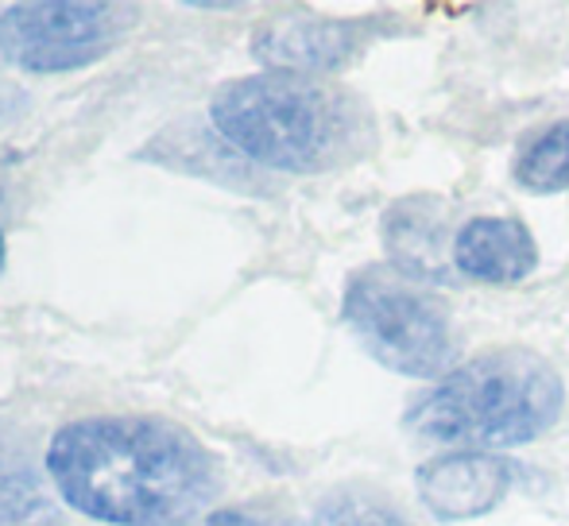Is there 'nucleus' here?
<instances>
[{
  "label": "nucleus",
  "mask_w": 569,
  "mask_h": 526,
  "mask_svg": "<svg viewBox=\"0 0 569 526\" xmlns=\"http://www.w3.org/2000/svg\"><path fill=\"white\" fill-rule=\"evenodd\" d=\"M128 16L124 4H12L0 12V54L36 74L90 67L124 36Z\"/></svg>",
  "instance_id": "39448f33"
},
{
  "label": "nucleus",
  "mask_w": 569,
  "mask_h": 526,
  "mask_svg": "<svg viewBox=\"0 0 569 526\" xmlns=\"http://www.w3.org/2000/svg\"><path fill=\"white\" fill-rule=\"evenodd\" d=\"M566 411V384L531 348H488L427 387L403 414L419 442L446 449H516L542 437Z\"/></svg>",
  "instance_id": "7ed1b4c3"
},
{
  "label": "nucleus",
  "mask_w": 569,
  "mask_h": 526,
  "mask_svg": "<svg viewBox=\"0 0 569 526\" xmlns=\"http://www.w3.org/2000/svg\"><path fill=\"white\" fill-rule=\"evenodd\" d=\"M388 16H279L252 36V54L276 74L326 78L357 62L376 39L388 36Z\"/></svg>",
  "instance_id": "423d86ee"
},
{
  "label": "nucleus",
  "mask_w": 569,
  "mask_h": 526,
  "mask_svg": "<svg viewBox=\"0 0 569 526\" xmlns=\"http://www.w3.org/2000/svg\"><path fill=\"white\" fill-rule=\"evenodd\" d=\"M399 526H403V523H399Z\"/></svg>",
  "instance_id": "4468645a"
},
{
  "label": "nucleus",
  "mask_w": 569,
  "mask_h": 526,
  "mask_svg": "<svg viewBox=\"0 0 569 526\" xmlns=\"http://www.w3.org/2000/svg\"><path fill=\"white\" fill-rule=\"evenodd\" d=\"M450 260L461 279L516 286L539 271V241L516 218H472L453 233Z\"/></svg>",
  "instance_id": "6e6552de"
},
{
  "label": "nucleus",
  "mask_w": 569,
  "mask_h": 526,
  "mask_svg": "<svg viewBox=\"0 0 569 526\" xmlns=\"http://www.w3.org/2000/svg\"><path fill=\"white\" fill-rule=\"evenodd\" d=\"M4 205H8V174L0 166V271H4Z\"/></svg>",
  "instance_id": "ddd939ff"
},
{
  "label": "nucleus",
  "mask_w": 569,
  "mask_h": 526,
  "mask_svg": "<svg viewBox=\"0 0 569 526\" xmlns=\"http://www.w3.org/2000/svg\"><path fill=\"white\" fill-rule=\"evenodd\" d=\"M419 504L438 523H469L485 519L508 499L511 492V465L500 453H472L450 449L422 461L415 473Z\"/></svg>",
  "instance_id": "0eeeda50"
},
{
  "label": "nucleus",
  "mask_w": 569,
  "mask_h": 526,
  "mask_svg": "<svg viewBox=\"0 0 569 526\" xmlns=\"http://www.w3.org/2000/svg\"><path fill=\"white\" fill-rule=\"evenodd\" d=\"M47 473L74 512L113 526H194L221 492L210 449L163 418L70 422L47 445Z\"/></svg>",
  "instance_id": "f257e3e1"
},
{
  "label": "nucleus",
  "mask_w": 569,
  "mask_h": 526,
  "mask_svg": "<svg viewBox=\"0 0 569 526\" xmlns=\"http://www.w3.org/2000/svg\"><path fill=\"white\" fill-rule=\"evenodd\" d=\"M206 526H283V523L260 519V515H248V512H213Z\"/></svg>",
  "instance_id": "f8f14e48"
},
{
  "label": "nucleus",
  "mask_w": 569,
  "mask_h": 526,
  "mask_svg": "<svg viewBox=\"0 0 569 526\" xmlns=\"http://www.w3.org/2000/svg\"><path fill=\"white\" fill-rule=\"evenodd\" d=\"M210 121L240 155L287 174H326L357 163L376 143L372 113L360 98L322 78H232L210 101Z\"/></svg>",
  "instance_id": "f03ea898"
},
{
  "label": "nucleus",
  "mask_w": 569,
  "mask_h": 526,
  "mask_svg": "<svg viewBox=\"0 0 569 526\" xmlns=\"http://www.w3.org/2000/svg\"><path fill=\"white\" fill-rule=\"evenodd\" d=\"M511 182L523 194L550 198L569 190V121H550L527 132L511 159Z\"/></svg>",
  "instance_id": "9b49d317"
},
{
  "label": "nucleus",
  "mask_w": 569,
  "mask_h": 526,
  "mask_svg": "<svg viewBox=\"0 0 569 526\" xmlns=\"http://www.w3.org/2000/svg\"><path fill=\"white\" fill-rule=\"evenodd\" d=\"M43 515H51V504L31 465L28 442L0 422V526H31Z\"/></svg>",
  "instance_id": "9d476101"
},
{
  "label": "nucleus",
  "mask_w": 569,
  "mask_h": 526,
  "mask_svg": "<svg viewBox=\"0 0 569 526\" xmlns=\"http://www.w3.org/2000/svg\"><path fill=\"white\" fill-rule=\"evenodd\" d=\"M341 322L365 353L407 380H446L461 368V330L453 310L430 286L399 275L391 263H368L345 283Z\"/></svg>",
  "instance_id": "20e7f679"
},
{
  "label": "nucleus",
  "mask_w": 569,
  "mask_h": 526,
  "mask_svg": "<svg viewBox=\"0 0 569 526\" xmlns=\"http://www.w3.org/2000/svg\"><path fill=\"white\" fill-rule=\"evenodd\" d=\"M442 241H446V218L435 198H403L383 218L388 263L399 275L415 279L422 286L450 279L442 260Z\"/></svg>",
  "instance_id": "1a4fd4ad"
}]
</instances>
